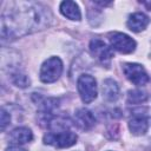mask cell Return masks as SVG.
Instances as JSON below:
<instances>
[{
	"label": "cell",
	"instance_id": "cell-15",
	"mask_svg": "<svg viewBox=\"0 0 151 151\" xmlns=\"http://www.w3.org/2000/svg\"><path fill=\"white\" fill-rule=\"evenodd\" d=\"M11 122V116L9 113L5 110V109H1V117H0V124H1V131H4L6 129V126L9 124Z\"/></svg>",
	"mask_w": 151,
	"mask_h": 151
},
{
	"label": "cell",
	"instance_id": "cell-5",
	"mask_svg": "<svg viewBox=\"0 0 151 151\" xmlns=\"http://www.w3.org/2000/svg\"><path fill=\"white\" fill-rule=\"evenodd\" d=\"M123 72L125 77L134 85L143 86L149 81V76L144 67L137 63H126L123 65Z\"/></svg>",
	"mask_w": 151,
	"mask_h": 151
},
{
	"label": "cell",
	"instance_id": "cell-2",
	"mask_svg": "<svg viewBox=\"0 0 151 151\" xmlns=\"http://www.w3.org/2000/svg\"><path fill=\"white\" fill-rule=\"evenodd\" d=\"M77 88L83 103L85 104H90L97 98V94H98L97 81L90 74H81L78 78Z\"/></svg>",
	"mask_w": 151,
	"mask_h": 151
},
{
	"label": "cell",
	"instance_id": "cell-9",
	"mask_svg": "<svg viewBox=\"0 0 151 151\" xmlns=\"http://www.w3.org/2000/svg\"><path fill=\"white\" fill-rule=\"evenodd\" d=\"M33 139V133L28 127L25 126H20L14 129L11 133H9V142L13 145H21V144H26L28 142H31Z\"/></svg>",
	"mask_w": 151,
	"mask_h": 151
},
{
	"label": "cell",
	"instance_id": "cell-13",
	"mask_svg": "<svg viewBox=\"0 0 151 151\" xmlns=\"http://www.w3.org/2000/svg\"><path fill=\"white\" fill-rule=\"evenodd\" d=\"M147 99V94L140 90H131L127 92L129 104H142Z\"/></svg>",
	"mask_w": 151,
	"mask_h": 151
},
{
	"label": "cell",
	"instance_id": "cell-4",
	"mask_svg": "<svg viewBox=\"0 0 151 151\" xmlns=\"http://www.w3.org/2000/svg\"><path fill=\"white\" fill-rule=\"evenodd\" d=\"M109 40H110L111 47L113 50H116L120 53H124V54L132 53L136 50V46H137L136 41L131 37H129L125 33H120V32L110 33Z\"/></svg>",
	"mask_w": 151,
	"mask_h": 151
},
{
	"label": "cell",
	"instance_id": "cell-16",
	"mask_svg": "<svg viewBox=\"0 0 151 151\" xmlns=\"http://www.w3.org/2000/svg\"><path fill=\"white\" fill-rule=\"evenodd\" d=\"M5 151H26V150L22 149V147H20L19 145H12V146L7 147Z\"/></svg>",
	"mask_w": 151,
	"mask_h": 151
},
{
	"label": "cell",
	"instance_id": "cell-14",
	"mask_svg": "<svg viewBox=\"0 0 151 151\" xmlns=\"http://www.w3.org/2000/svg\"><path fill=\"white\" fill-rule=\"evenodd\" d=\"M13 83L17 85V86H20V87H26L29 85V79L25 76V74H15L13 77Z\"/></svg>",
	"mask_w": 151,
	"mask_h": 151
},
{
	"label": "cell",
	"instance_id": "cell-10",
	"mask_svg": "<svg viewBox=\"0 0 151 151\" xmlns=\"http://www.w3.org/2000/svg\"><path fill=\"white\" fill-rule=\"evenodd\" d=\"M129 129L136 136H143L149 129V120L145 116L137 114L129 120Z\"/></svg>",
	"mask_w": 151,
	"mask_h": 151
},
{
	"label": "cell",
	"instance_id": "cell-12",
	"mask_svg": "<svg viewBox=\"0 0 151 151\" xmlns=\"http://www.w3.org/2000/svg\"><path fill=\"white\" fill-rule=\"evenodd\" d=\"M103 97L107 101H116L119 97V86L113 79H105L103 81Z\"/></svg>",
	"mask_w": 151,
	"mask_h": 151
},
{
	"label": "cell",
	"instance_id": "cell-6",
	"mask_svg": "<svg viewBox=\"0 0 151 151\" xmlns=\"http://www.w3.org/2000/svg\"><path fill=\"white\" fill-rule=\"evenodd\" d=\"M90 52L97 58L103 65H110V61L113 57V51L100 39H92L90 41Z\"/></svg>",
	"mask_w": 151,
	"mask_h": 151
},
{
	"label": "cell",
	"instance_id": "cell-8",
	"mask_svg": "<svg viewBox=\"0 0 151 151\" xmlns=\"http://www.w3.org/2000/svg\"><path fill=\"white\" fill-rule=\"evenodd\" d=\"M149 22H150V19L146 14H144L142 12H136L129 17L126 25L130 31L138 33V32L144 31L146 28V26L149 25Z\"/></svg>",
	"mask_w": 151,
	"mask_h": 151
},
{
	"label": "cell",
	"instance_id": "cell-1",
	"mask_svg": "<svg viewBox=\"0 0 151 151\" xmlns=\"http://www.w3.org/2000/svg\"><path fill=\"white\" fill-rule=\"evenodd\" d=\"M61 72H63V61L60 60V58L51 57L47 60H45L44 64L41 65L39 77L42 83L50 84L57 81L61 76Z\"/></svg>",
	"mask_w": 151,
	"mask_h": 151
},
{
	"label": "cell",
	"instance_id": "cell-7",
	"mask_svg": "<svg viewBox=\"0 0 151 151\" xmlns=\"http://www.w3.org/2000/svg\"><path fill=\"white\" fill-rule=\"evenodd\" d=\"M74 122L81 130H90L96 124V117L90 110L79 109L74 114Z\"/></svg>",
	"mask_w": 151,
	"mask_h": 151
},
{
	"label": "cell",
	"instance_id": "cell-11",
	"mask_svg": "<svg viewBox=\"0 0 151 151\" xmlns=\"http://www.w3.org/2000/svg\"><path fill=\"white\" fill-rule=\"evenodd\" d=\"M60 12L64 17H66L67 19L70 20H76V21H79L81 19V13H80V9L78 7V5L74 2V1H70V0H66V1H63L60 4Z\"/></svg>",
	"mask_w": 151,
	"mask_h": 151
},
{
	"label": "cell",
	"instance_id": "cell-3",
	"mask_svg": "<svg viewBox=\"0 0 151 151\" xmlns=\"http://www.w3.org/2000/svg\"><path fill=\"white\" fill-rule=\"evenodd\" d=\"M77 134L70 130L58 131V132H48L44 136V143L47 145H52L54 147H70L77 143Z\"/></svg>",
	"mask_w": 151,
	"mask_h": 151
}]
</instances>
